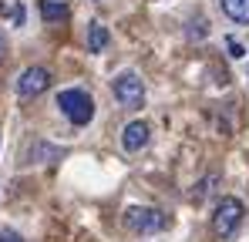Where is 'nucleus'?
Masks as SVG:
<instances>
[{
  "label": "nucleus",
  "mask_w": 249,
  "mask_h": 242,
  "mask_svg": "<svg viewBox=\"0 0 249 242\" xmlns=\"http://www.w3.org/2000/svg\"><path fill=\"white\" fill-rule=\"evenodd\" d=\"M105 47H108V27L98 24V20H91L88 24V51L91 54H101Z\"/></svg>",
  "instance_id": "obj_7"
},
{
  "label": "nucleus",
  "mask_w": 249,
  "mask_h": 242,
  "mask_svg": "<svg viewBox=\"0 0 249 242\" xmlns=\"http://www.w3.org/2000/svg\"><path fill=\"white\" fill-rule=\"evenodd\" d=\"M0 242H24V239H20V232H14V229H0Z\"/></svg>",
  "instance_id": "obj_12"
},
{
  "label": "nucleus",
  "mask_w": 249,
  "mask_h": 242,
  "mask_svg": "<svg viewBox=\"0 0 249 242\" xmlns=\"http://www.w3.org/2000/svg\"><path fill=\"white\" fill-rule=\"evenodd\" d=\"M122 219L135 236H152V232H162L168 225V215L162 208H152V205H131V208H124Z\"/></svg>",
  "instance_id": "obj_2"
},
{
  "label": "nucleus",
  "mask_w": 249,
  "mask_h": 242,
  "mask_svg": "<svg viewBox=\"0 0 249 242\" xmlns=\"http://www.w3.org/2000/svg\"><path fill=\"white\" fill-rule=\"evenodd\" d=\"M37 7H41V17L47 24H54V20H64L68 17V7L64 3H57V0H37Z\"/></svg>",
  "instance_id": "obj_9"
},
{
  "label": "nucleus",
  "mask_w": 249,
  "mask_h": 242,
  "mask_svg": "<svg viewBox=\"0 0 249 242\" xmlns=\"http://www.w3.org/2000/svg\"><path fill=\"white\" fill-rule=\"evenodd\" d=\"M148 138H152V131H148L145 121H128L122 131V148L124 152H142L148 145Z\"/></svg>",
  "instance_id": "obj_6"
},
{
  "label": "nucleus",
  "mask_w": 249,
  "mask_h": 242,
  "mask_svg": "<svg viewBox=\"0 0 249 242\" xmlns=\"http://www.w3.org/2000/svg\"><path fill=\"white\" fill-rule=\"evenodd\" d=\"M226 44H229V51H232V57H243V47H239V44H236V40H232V37L226 40Z\"/></svg>",
  "instance_id": "obj_13"
},
{
  "label": "nucleus",
  "mask_w": 249,
  "mask_h": 242,
  "mask_svg": "<svg viewBox=\"0 0 249 242\" xmlns=\"http://www.w3.org/2000/svg\"><path fill=\"white\" fill-rule=\"evenodd\" d=\"M243 215H246L243 199H236V195H222V199L215 202V208H212V232H215L219 239H229V236L243 225Z\"/></svg>",
  "instance_id": "obj_1"
},
{
  "label": "nucleus",
  "mask_w": 249,
  "mask_h": 242,
  "mask_svg": "<svg viewBox=\"0 0 249 242\" xmlns=\"http://www.w3.org/2000/svg\"><path fill=\"white\" fill-rule=\"evenodd\" d=\"M212 185H219V175H206V178L192 189V202H202L206 195H212Z\"/></svg>",
  "instance_id": "obj_10"
},
{
  "label": "nucleus",
  "mask_w": 249,
  "mask_h": 242,
  "mask_svg": "<svg viewBox=\"0 0 249 242\" xmlns=\"http://www.w3.org/2000/svg\"><path fill=\"white\" fill-rule=\"evenodd\" d=\"M7 57V40H3V34H0V61Z\"/></svg>",
  "instance_id": "obj_14"
},
{
  "label": "nucleus",
  "mask_w": 249,
  "mask_h": 242,
  "mask_svg": "<svg viewBox=\"0 0 249 242\" xmlns=\"http://www.w3.org/2000/svg\"><path fill=\"white\" fill-rule=\"evenodd\" d=\"M206 34H209V31H206V20H192V24H189V37H192V40H202Z\"/></svg>",
  "instance_id": "obj_11"
},
{
  "label": "nucleus",
  "mask_w": 249,
  "mask_h": 242,
  "mask_svg": "<svg viewBox=\"0 0 249 242\" xmlns=\"http://www.w3.org/2000/svg\"><path fill=\"white\" fill-rule=\"evenodd\" d=\"M57 108H61L64 118L71 121V124H78V128L94 118V101H91V94H84L81 87L61 91V94H57Z\"/></svg>",
  "instance_id": "obj_3"
},
{
  "label": "nucleus",
  "mask_w": 249,
  "mask_h": 242,
  "mask_svg": "<svg viewBox=\"0 0 249 242\" xmlns=\"http://www.w3.org/2000/svg\"><path fill=\"white\" fill-rule=\"evenodd\" d=\"M111 91H115V98L122 101L124 108H142V101H145V84H142V78L135 71L118 74L111 81Z\"/></svg>",
  "instance_id": "obj_4"
},
{
  "label": "nucleus",
  "mask_w": 249,
  "mask_h": 242,
  "mask_svg": "<svg viewBox=\"0 0 249 242\" xmlns=\"http://www.w3.org/2000/svg\"><path fill=\"white\" fill-rule=\"evenodd\" d=\"M226 17H232L236 24H249V0H219Z\"/></svg>",
  "instance_id": "obj_8"
},
{
  "label": "nucleus",
  "mask_w": 249,
  "mask_h": 242,
  "mask_svg": "<svg viewBox=\"0 0 249 242\" xmlns=\"http://www.w3.org/2000/svg\"><path fill=\"white\" fill-rule=\"evenodd\" d=\"M51 87V71L41 68V64H34V68H27L20 78H17V94L20 98H37Z\"/></svg>",
  "instance_id": "obj_5"
}]
</instances>
